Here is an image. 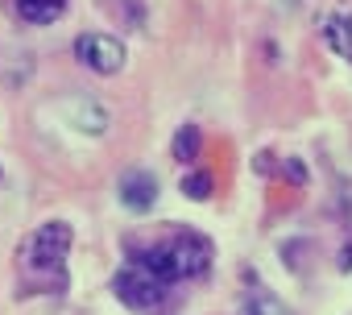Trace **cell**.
I'll use <instances>...</instances> for the list:
<instances>
[{
    "label": "cell",
    "mask_w": 352,
    "mask_h": 315,
    "mask_svg": "<svg viewBox=\"0 0 352 315\" xmlns=\"http://www.w3.org/2000/svg\"><path fill=\"white\" fill-rule=\"evenodd\" d=\"M75 245V228L67 220H46L21 241V270L42 290H67V257Z\"/></svg>",
    "instance_id": "obj_1"
},
{
    "label": "cell",
    "mask_w": 352,
    "mask_h": 315,
    "mask_svg": "<svg viewBox=\"0 0 352 315\" xmlns=\"http://www.w3.org/2000/svg\"><path fill=\"white\" fill-rule=\"evenodd\" d=\"M112 290H116V298H120L124 307H133V311H153V307H162V298L170 294L166 282H157L149 270H141V265H133V261H124V265L116 270Z\"/></svg>",
    "instance_id": "obj_2"
},
{
    "label": "cell",
    "mask_w": 352,
    "mask_h": 315,
    "mask_svg": "<svg viewBox=\"0 0 352 315\" xmlns=\"http://www.w3.org/2000/svg\"><path fill=\"white\" fill-rule=\"evenodd\" d=\"M75 58H79L91 75H116L129 54H124V42H120V38L91 30V34H79V38H75Z\"/></svg>",
    "instance_id": "obj_3"
},
{
    "label": "cell",
    "mask_w": 352,
    "mask_h": 315,
    "mask_svg": "<svg viewBox=\"0 0 352 315\" xmlns=\"http://www.w3.org/2000/svg\"><path fill=\"white\" fill-rule=\"evenodd\" d=\"M116 191H120V204L129 212H149L157 204V179L149 171H141V166L137 171H124L120 183H116Z\"/></svg>",
    "instance_id": "obj_4"
},
{
    "label": "cell",
    "mask_w": 352,
    "mask_h": 315,
    "mask_svg": "<svg viewBox=\"0 0 352 315\" xmlns=\"http://www.w3.org/2000/svg\"><path fill=\"white\" fill-rule=\"evenodd\" d=\"M13 9L25 25H54L67 13V0H13Z\"/></svg>",
    "instance_id": "obj_5"
},
{
    "label": "cell",
    "mask_w": 352,
    "mask_h": 315,
    "mask_svg": "<svg viewBox=\"0 0 352 315\" xmlns=\"http://www.w3.org/2000/svg\"><path fill=\"white\" fill-rule=\"evenodd\" d=\"M323 42L352 63V13H327L323 17Z\"/></svg>",
    "instance_id": "obj_6"
},
{
    "label": "cell",
    "mask_w": 352,
    "mask_h": 315,
    "mask_svg": "<svg viewBox=\"0 0 352 315\" xmlns=\"http://www.w3.org/2000/svg\"><path fill=\"white\" fill-rule=\"evenodd\" d=\"M71 112H75V124H79L83 133H104V129H108V108L96 104V100H75Z\"/></svg>",
    "instance_id": "obj_7"
},
{
    "label": "cell",
    "mask_w": 352,
    "mask_h": 315,
    "mask_svg": "<svg viewBox=\"0 0 352 315\" xmlns=\"http://www.w3.org/2000/svg\"><path fill=\"white\" fill-rule=\"evenodd\" d=\"M236 315H294L282 298H274L270 290H253L245 303H241V311Z\"/></svg>",
    "instance_id": "obj_8"
},
{
    "label": "cell",
    "mask_w": 352,
    "mask_h": 315,
    "mask_svg": "<svg viewBox=\"0 0 352 315\" xmlns=\"http://www.w3.org/2000/svg\"><path fill=\"white\" fill-rule=\"evenodd\" d=\"M199 141H204V137H199V129H195V124H183V129H179V137H174V158H179L183 166H191L195 158H199Z\"/></svg>",
    "instance_id": "obj_9"
},
{
    "label": "cell",
    "mask_w": 352,
    "mask_h": 315,
    "mask_svg": "<svg viewBox=\"0 0 352 315\" xmlns=\"http://www.w3.org/2000/svg\"><path fill=\"white\" fill-rule=\"evenodd\" d=\"M183 195H187V199H199V204L212 199V195H216V179H212V171H195V175H187V179H183Z\"/></svg>",
    "instance_id": "obj_10"
},
{
    "label": "cell",
    "mask_w": 352,
    "mask_h": 315,
    "mask_svg": "<svg viewBox=\"0 0 352 315\" xmlns=\"http://www.w3.org/2000/svg\"><path fill=\"white\" fill-rule=\"evenodd\" d=\"M336 265H340L344 274H352V241H344V245H340V253H336Z\"/></svg>",
    "instance_id": "obj_11"
},
{
    "label": "cell",
    "mask_w": 352,
    "mask_h": 315,
    "mask_svg": "<svg viewBox=\"0 0 352 315\" xmlns=\"http://www.w3.org/2000/svg\"><path fill=\"white\" fill-rule=\"evenodd\" d=\"M286 179H290V183H307V166L290 158V162H286Z\"/></svg>",
    "instance_id": "obj_12"
}]
</instances>
